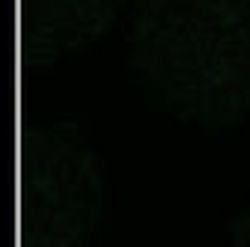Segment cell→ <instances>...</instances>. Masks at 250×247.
<instances>
[{"label":"cell","instance_id":"1","mask_svg":"<svg viewBox=\"0 0 250 247\" xmlns=\"http://www.w3.org/2000/svg\"><path fill=\"white\" fill-rule=\"evenodd\" d=\"M125 78L182 128L227 134L250 119V0H131Z\"/></svg>","mask_w":250,"mask_h":247},{"label":"cell","instance_id":"2","mask_svg":"<svg viewBox=\"0 0 250 247\" xmlns=\"http://www.w3.org/2000/svg\"><path fill=\"white\" fill-rule=\"evenodd\" d=\"M18 247H102L110 170L75 116L30 122L18 152Z\"/></svg>","mask_w":250,"mask_h":247},{"label":"cell","instance_id":"3","mask_svg":"<svg viewBox=\"0 0 250 247\" xmlns=\"http://www.w3.org/2000/svg\"><path fill=\"white\" fill-rule=\"evenodd\" d=\"M131 0H15L21 66L51 75L122 27Z\"/></svg>","mask_w":250,"mask_h":247},{"label":"cell","instance_id":"4","mask_svg":"<svg viewBox=\"0 0 250 247\" xmlns=\"http://www.w3.org/2000/svg\"><path fill=\"white\" fill-rule=\"evenodd\" d=\"M224 238H227V247H250V203L241 206L229 218Z\"/></svg>","mask_w":250,"mask_h":247}]
</instances>
